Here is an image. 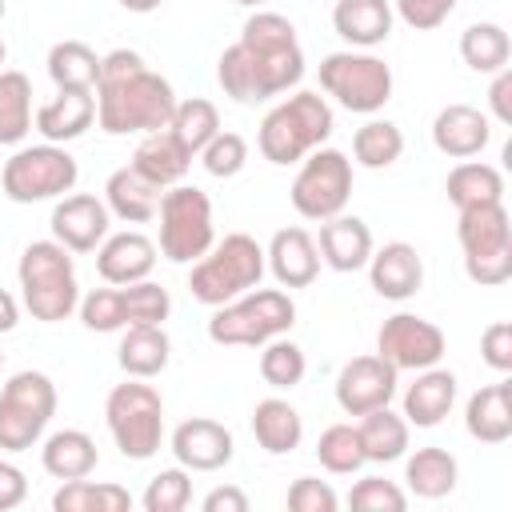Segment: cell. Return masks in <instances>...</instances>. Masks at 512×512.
<instances>
[{
  "mask_svg": "<svg viewBox=\"0 0 512 512\" xmlns=\"http://www.w3.org/2000/svg\"><path fill=\"white\" fill-rule=\"evenodd\" d=\"M32 116V80L16 68H0V144H20L32 132Z\"/></svg>",
  "mask_w": 512,
  "mask_h": 512,
  "instance_id": "37",
  "label": "cell"
},
{
  "mask_svg": "<svg viewBox=\"0 0 512 512\" xmlns=\"http://www.w3.org/2000/svg\"><path fill=\"white\" fill-rule=\"evenodd\" d=\"M252 436L268 456H288L304 440V420L288 400L268 396L252 408Z\"/></svg>",
  "mask_w": 512,
  "mask_h": 512,
  "instance_id": "32",
  "label": "cell"
},
{
  "mask_svg": "<svg viewBox=\"0 0 512 512\" xmlns=\"http://www.w3.org/2000/svg\"><path fill=\"white\" fill-rule=\"evenodd\" d=\"M320 264H328L332 272H360L372 256V228L360 216H328L320 220Z\"/></svg>",
  "mask_w": 512,
  "mask_h": 512,
  "instance_id": "24",
  "label": "cell"
},
{
  "mask_svg": "<svg viewBox=\"0 0 512 512\" xmlns=\"http://www.w3.org/2000/svg\"><path fill=\"white\" fill-rule=\"evenodd\" d=\"M396 368L384 356H352L340 372H336V404L344 416H364L372 408L392 404L396 396Z\"/></svg>",
  "mask_w": 512,
  "mask_h": 512,
  "instance_id": "16",
  "label": "cell"
},
{
  "mask_svg": "<svg viewBox=\"0 0 512 512\" xmlns=\"http://www.w3.org/2000/svg\"><path fill=\"white\" fill-rule=\"evenodd\" d=\"M216 80L236 104H264L292 92L304 80V48L296 40V24L280 12L256 8L244 20L240 40L220 52Z\"/></svg>",
  "mask_w": 512,
  "mask_h": 512,
  "instance_id": "1",
  "label": "cell"
},
{
  "mask_svg": "<svg viewBox=\"0 0 512 512\" xmlns=\"http://www.w3.org/2000/svg\"><path fill=\"white\" fill-rule=\"evenodd\" d=\"M8 60V44H4V36H0V64Z\"/></svg>",
  "mask_w": 512,
  "mask_h": 512,
  "instance_id": "56",
  "label": "cell"
},
{
  "mask_svg": "<svg viewBox=\"0 0 512 512\" xmlns=\"http://www.w3.org/2000/svg\"><path fill=\"white\" fill-rule=\"evenodd\" d=\"M364 268H368L372 292L384 300H412L424 284V260L408 240H392L384 248H372Z\"/></svg>",
  "mask_w": 512,
  "mask_h": 512,
  "instance_id": "20",
  "label": "cell"
},
{
  "mask_svg": "<svg viewBox=\"0 0 512 512\" xmlns=\"http://www.w3.org/2000/svg\"><path fill=\"white\" fill-rule=\"evenodd\" d=\"M52 240L64 244L68 252H96L108 236V224H112V212L100 196L92 192H72V196H60L56 208H52Z\"/></svg>",
  "mask_w": 512,
  "mask_h": 512,
  "instance_id": "17",
  "label": "cell"
},
{
  "mask_svg": "<svg viewBox=\"0 0 512 512\" xmlns=\"http://www.w3.org/2000/svg\"><path fill=\"white\" fill-rule=\"evenodd\" d=\"M456 404V376L440 364L432 368H420L416 380L404 388V420L416 424V428H436Z\"/></svg>",
  "mask_w": 512,
  "mask_h": 512,
  "instance_id": "25",
  "label": "cell"
},
{
  "mask_svg": "<svg viewBox=\"0 0 512 512\" xmlns=\"http://www.w3.org/2000/svg\"><path fill=\"white\" fill-rule=\"evenodd\" d=\"M444 192L456 204V212L480 208V204H500L504 200V176H500V168H492L484 160H460L448 172Z\"/></svg>",
  "mask_w": 512,
  "mask_h": 512,
  "instance_id": "35",
  "label": "cell"
},
{
  "mask_svg": "<svg viewBox=\"0 0 512 512\" xmlns=\"http://www.w3.org/2000/svg\"><path fill=\"white\" fill-rule=\"evenodd\" d=\"M460 480V464L448 448H416L408 460H404V484L412 496L420 500H440L456 488Z\"/></svg>",
  "mask_w": 512,
  "mask_h": 512,
  "instance_id": "34",
  "label": "cell"
},
{
  "mask_svg": "<svg viewBox=\"0 0 512 512\" xmlns=\"http://www.w3.org/2000/svg\"><path fill=\"white\" fill-rule=\"evenodd\" d=\"M20 300L40 324H60L80 308V284L72 252L56 240H32L16 264Z\"/></svg>",
  "mask_w": 512,
  "mask_h": 512,
  "instance_id": "4",
  "label": "cell"
},
{
  "mask_svg": "<svg viewBox=\"0 0 512 512\" xmlns=\"http://www.w3.org/2000/svg\"><path fill=\"white\" fill-rule=\"evenodd\" d=\"M152 268H156V244L136 228L112 232L96 248V272L104 284H136L148 280Z\"/></svg>",
  "mask_w": 512,
  "mask_h": 512,
  "instance_id": "21",
  "label": "cell"
},
{
  "mask_svg": "<svg viewBox=\"0 0 512 512\" xmlns=\"http://www.w3.org/2000/svg\"><path fill=\"white\" fill-rule=\"evenodd\" d=\"M164 0H120V8L124 12H136V16H148V12H156Z\"/></svg>",
  "mask_w": 512,
  "mask_h": 512,
  "instance_id": "54",
  "label": "cell"
},
{
  "mask_svg": "<svg viewBox=\"0 0 512 512\" xmlns=\"http://www.w3.org/2000/svg\"><path fill=\"white\" fill-rule=\"evenodd\" d=\"M332 104L320 96V92H292L284 96L276 108H268V116L260 120V132H256V148L268 164L276 168H288V164H300L312 148H320L328 136H332Z\"/></svg>",
  "mask_w": 512,
  "mask_h": 512,
  "instance_id": "3",
  "label": "cell"
},
{
  "mask_svg": "<svg viewBox=\"0 0 512 512\" xmlns=\"http://www.w3.org/2000/svg\"><path fill=\"white\" fill-rule=\"evenodd\" d=\"M52 508L56 512H128L132 492L120 484H96V480L80 476V480H60Z\"/></svg>",
  "mask_w": 512,
  "mask_h": 512,
  "instance_id": "38",
  "label": "cell"
},
{
  "mask_svg": "<svg viewBox=\"0 0 512 512\" xmlns=\"http://www.w3.org/2000/svg\"><path fill=\"white\" fill-rule=\"evenodd\" d=\"M144 180H152L156 188H172L188 176L192 168V152L168 132V128H156V132H144L132 160H128Z\"/></svg>",
  "mask_w": 512,
  "mask_h": 512,
  "instance_id": "27",
  "label": "cell"
},
{
  "mask_svg": "<svg viewBox=\"0 0 512 512\" xmlns=\"http://www.w3.org/2000/svg\"><path fill=\"white\" fill-rule=\"evenodd\" d=\"M480 356H484V364L492 368V372H512V324L508 320H496V324H488L484 328V336H480Z\"/></svg>",
  "mask_w": 512,
  "mask_h": 512,
  "instance_id": "49",
  "label": "cell"
},
{
  "mask_svg": "<svg viewBox=\"0 0 512 512\" xmlns=\"http://www.w3.org/2000/svg\"><path fill=\"white\" fill-rule=\"evenodd\" d=\"M56 416V384L44 372H16L0 388V452H28Z\"/></svg>",
  "mask_w": 512,
  "mask_h": 512,
  "instance_id": "11",
  "label": "cell"
},
{
  "mask_svg": "<svg viewBox=\"0 0 512 512\" xmlns=\"http://www.w3.org/2000/svg\"><path fill=\"white\" fill-rule=\"evenodd\" d=\"M456 240L464 252V272L480 288H496L512 280V216L500 204L464 208L456 224Z\"/></svg>",
  "mask_w": 512,
  "mask_h": 512,
  "instance_id": "7",
  "label": "cell"
},
{
  "mask_svg": "<svg viewBox=\"0 0 512 512\" xmlns=\"http://www.w3.org/2000/svg\"><path fill=\"white\" fill-rule=\"evenodd\" d=\"M80 180V164L64 144H32V148H16L4 160L0 172V188L12 204H40V200H60L64 192H72Z\"/></svg>",
  "mask_w": 512,
  "mask_h": 512,
  "instance_id": "10",
  "label": "cell"
},
{
  "mask_svg": "<svg viewBox=\"0 0 512 512\" xmlns=\"http://www.w3.org/2000/svg\"><path fill=\"white\" fill-rule=\"evenodd\" d=\"M0 368H4V352H0Z\"/></svg>",
  "mask_w": 512,
  "mask_h": 512,
  "instance_id": "58",
  "label": "cell"
},
{
  "mask_svg": "<svg viewBox=\"0 0 512 512\" xmlns=\"http://www.w3.org/2000/svg\"><path fill=\"white\" fill-rule=\"evenodd\" d=\"M96 120V96L84 88H56L52 100H44L32 116V128L48 140V144H68L76 136H84Z\"/></svg>",
  "mask_w": 512,
  "mask_h": 512,
  "instance_id": "23",
  "label": "cell"
},
{
  "mask_svg": "<svg viewBox=\"0 0 512 512\" xmlns=\"http://www.w3.org/2000/svg\"><path fill=\"white\" fill-rule=\"evenodd\" d=\"M296 324V300L284 288H252L228 304H216L208 320V340L224 348H260L288 336Z\"/></svg>",
  "mask_w": 512,
  "mask_h": 512,
  "instance_id": "5",
  "label": "cell"
},
{
  "mask_svg": "<svg viewBox=\"0 0 512 512\" xmlns=\"http://www.w3.org/2000/svg\"><path fill=\"white\" fill-rule=\"evenodd\" d=\"M288 508H292V512H336V508H340V496L332 492L328 480L300 476V480L288 488Z\"/></svg>",
  "mask_w": 512,
  "mask_h": 512,
  "instance_id": "48",
  "label": "cell"
},
{
  "mask_svg": "<svg viewBox=\"0 0 512 512\" xmlns=\"http://www.w3.org/2000/svg\"><path fill=\"white\" fill-rule=\"evenodd\" d=\"M48 76L56 88H96L100 76V56L84 44V40H60L48 48Z\"/></svg>",
  "mask_w": 512,
  "mask_h": 512,
  "instance_id": "39",
  "label": "cell"
},
{
  "mask_svg": "<svg viewBox=\"0 0 512 512\" xmlns=\"http://www.w3.org/2000/svg\"><path fill=\"white\" fill-rule=\"evenodd\" d=\"M260 348H264V352H260V376H264L268 388L288 392V388H296V384L304 380L308 360H304V348H300V344L276 336V340H268V344H260Z\"/></svg>",
  "mask_w": 512,
  "mask_h": 512,
  "instance_id": "43",
  "label": "cell"
},
{
  "mask_svg": "<svg viewBox=\"0 0 512 512\" xmlns=\"http://www.w3.org/2000/svg\"><path fill=\"white\" fill-rule=\"evenodd\" d=\"M160 256L172 264H196L212 244H216V224H212V200L196 184H172L160 192Z\"/></svg>",
  "mask_w": 512,
  "mask_h": 512,
  "instance_id": "9",
  "label": "cell"
},
{
  "mask_svg": "<svg viewBox=\"0 0 512 512\" xmlns=\"http://www.w3.org/2000/svg\"><path fill=\"white\" fill-rule=\"evenodd\" d=\"M392 0H336L332 4V28L352 48H376L392 36Z\"/></svg>",
  "mask_w": 512,
  "mask_h": 512,
  "instance_id": "26",
  "label": "cell"
},
{
  "mask_svg": "<svg viewBox=\"0 0 512 512\" xmlns=\"http://www.w3.org/2000/svg\"><path fill=\"white\" fill-rule=\"evenodd\" d=\"M264 264L280 288H308L320 276V248L304 228H280L264 248Z\"/></svg>",
  "mask_w": 512,
  "mask_h": 512,
  "instance_id": "22",
  "label": "cell"
},
{
  "mask_svg": "<svg viewBox=\"0 0 512 512\" xmlns=\"http://www.w3.org/2000/svg\"><path fill=\"white\" fill-rule=\"evenodd\" d=\"M460 60L480 72V76H492L500 68H508L512 60V40L504 32V24H492V20H480V24H468L460 32Z\"/></svg>",
  "mask_w": 512,
  "mask_h": 512,
  "instance_id": "36",
  "label": "cell"
},
{
  "mask_svg": "<svg viewBox=\"0 0 512 512\" xmlns=\"http://www.w3.org/2000/svg\"><path fill=\"white\" fill-rule=\"evenodd\" d=\"M232 452H236V440L220 420L192 416V420H180L172 432V456L188 472H216L232 460Z\"/></svg>",
  "mask_w": 512,
  "mask_h": 512,
  "instance_id": "18",
  "label": "cell"
},
{
  "mask_svg": "<svg viewBox=\"0 0 512 512\" xmlns=\"http://www.w3.org/2000/svg\"><path fill=\"white\" fill-rule=\"evenodd\" d=\"M316 460L332 476H352L364 468V448L356 436V424H328L316 440Z\"/></svg>",
  "mask_w": 512,
  "mask_h": 512,
  "instance_id": "42",
  "label": "cell"
},
{
  "mask_svg": "<svg viewBox=\"0 0 512 512\" xmlns=\"http://www.w3.org/2000/svg\"><path fill=\"white\" fill-rule=\"evenodd\" d=\"M104 424L124 460H152L164 444V400L152 384L128 376L108 392Z\"/></svg>",
  "mask_w": 512,
  "mask_h": 512,
  "instance_id": "8",
  "label": "cell"
},
{
  "mask_svg": "<svg viewBox=\"0 0 512 512\" xmlns=\"http://www.w3.org/2000/svg\"><path fill=\"white\" fill-rule=\"evenodd\" d=\"M204 512H248V496L236 484H220L200 500Z\"/></svg>",
  "mask_w": 512,
  "mask_h": 512,
  "instance_id": "52",
  "label": "cell"
},
{
  "mask_svg": "<svg viewBox=\"0 0 512 512\" xmlns=\"http://www.w3.org/2000/svg\"><path fill=\"white\" fill-rule=\"evenodd\" d=\"M140 504H144V512H184L192 504V476H188V468H180V464L176 468H160L148 480Z\"/></svg>",
  "mask_w": 512,
  "mask_h": 512,
  "instance_id": "44",
  "label": "cell"
},
{
  "mask_svg": "<svg viewBox=\"0 0 512 512\" xmlns=\"http://www.w3.org/2000/svg\"><path fill=\"white\" fill-rule=\"evenodd\" d=\"M456 4H460V0H392V12H396L408 28L432 32V28H440V24L456 12Z\"/></svg>",
  "mask_w": 512,
  "mask_h": 512,
  "instance_id": "47",
  "label": "cell"
},
{
  "mask_svg": "<svg viewBox=\"0 0 512 512\" xmlns=\"http://www.w3.org/2000/svg\"><path fill=\"white\" fill-rule=\"evenodd\" d=\"M488 108L500 124H512V68L492 72V88H488Z\"/></svg>",
  "mask_w": 512,
  "mask_h": 512,
  "instance_id": "51",
  "label": "cell"
},
{
  "mask_svg": "<svg viewBox=\"0 0 512 512\" xmlns=\"http://www.w3.org/2000/svg\"><path fill=\"white\" fill-rule=\"evenodd\" d=\"M16 324H20V304H16V296L8 288H0V336L12 332Z\"/></svg>",
  "mask_w": 512,
  "mask_h": 512,
  "instance_id": "53",
  "label": "cell"
},
{
  "mask_svg": "<svg viewBox=\"0 0 512 512\" xmlns=\"http://www.w3.org/2000/svg\"><path fill=\"white\" fill-rule=\"evenodd\" d=\"M116 360L136 380L160 376L168 368V360H172V340H168L164 324H132V328H124L120 348H116Z\"/></svg>",
  "mask_w": 512,
  "mask_h": 512,
  "instance_id": "30",
  "label": "cell"
},
{
  "mask_svg": "<svg viewBox=\"0 0 512 512\" xmlns=\"http://www.w3.org/2000/svg\"><path fill=\"white\" fill-rule=\"evenodd\" d=\"M464 428L480 444H504L512 436V380L484 384L464 404Z\"/></svg>",
  "mask_w": 512,
  "mask_h": 512,
  "instance_id": "28",
  "label": "cell"
},
{
  "mask_svg": "<svg viewBox=\"0 0 512 512\" xmlns=\"http://www.w3.org/2000/svg\"><path fill=\"white\" fill-rule=\"evenodd\" d=\"M320 88L356 116H376L392 100V68L368 48L328 52L320 60Z\"/></svg>",
  "mask_w": 512,
  "mask_h": 512,
  "instance_id": "12",
  "label": "cell"
},
{
  "mask_svg": "<svg viewBox=\"0 0 512 512\" xmlns=\"http://www.w3.org/2000/svg\"><path fill=\"white\" fill-rule=\"evenodd\" d=\"M348 196H352V160L340 148H324V144L300 160V172L288 188V200L304 220L340 216L348 208Z\"/></svg>",
  "mask_w": 512,
  "mask_h": 512,
  "instance_id": "14",
  "label": "cell"
},
{
  "mask_svg": "<svg viewBox=\"0 0 512 512\" xmlns=\"http://www.w3.org/2000/svg\"><path fill=\"white\" fill-rule=\"evenodd\" d=\"M168 312H172V296L152 280L92 288L88 296H80V320L88 332H124L132 324H164Z\"/></svg>",
  "mask_w": 512,
  "mask_h": 512,
  "instance_id": "13",
  "label": "cell"
},
{
  "mask_svg": "<svg viewBox=\"0 0 512 512\" xmlns=\"http://www.w3.org/2000/svg\"><path fill=\"white\" fill-rule=\"evenodd\" d=\"M168 132L196 156V152L220 132V112H216V104L204 100V96L176 100V112H172V120H168Z\"/></svg>",
  "mask_w": 512,
  "mask_h": 512,
  "instance_id": "41",
  "label": "cell"
},
{
  "mask_svg": "<svg viewBox=\"0 0 512 512\" xmlns=\"http://www.w3.org/2000/svg\"><path fill=\"white\" fill-rule=\"evenodd\" d=\"M160 192H164V188H156L152 180H144L132 164L116 168V172L104 180V204H108V212H112L116 220H124V224H148V220L156 216V208H160Z\"/></svg>",
  "mask_w": 512,
  "mask_h": 512,
  "instance_id": "29",
  "label": "cell"
},
{
  "mask_svg": "<svg viewBox=\"0 0 512 512\" xmlns=\"http://www.w3.org/2000/svg\"><path fill=\"white\" fill-rule=\"evenodd\" d=\"M400 152H404V132L392 120H368L352 136V156L360 168H372V172L392 168L400 160Z\"/></svg>",
  "mask_w": 512,
  "mask_h": 512,
  "instance_id": "40",
  "label": "cell"
},
{
  "mask_svg": "<svg viewBox=\"0 0 512 512\" xmlns=\"http://www.w3.org/2000/svg\"><path fill=\"white\" fill-rule=\"evenodd\" d=\"M348 508H356V512H404V508H408V492H404L396 480L364 476V480L352 484Z\"/></svg>",
  "mask_w": 512,
  "mask_h": 512,
  "instance_id": "46",
  "label": "cell"
},
{
  "mask_svg": "<svg viewBox=\"0 0 512 512\" xmlns=\"http://www.w3.org/2000/svg\"><path fill=\"white\" fill-rule=\"evenodd\" d=\"M264 272H268L264 248H260L248 232H228L224 240H216V244L192 264L188 292H192V300L216 308V304H228V300L252 292V288L264 280Z\"/></svg>",
  "mask_w": 512,
  "mask_h": 512,
  "instance_id": "6",
  "label": "cell"
},
{
  "mask_svg": "<svg viewBox=\"0 0 512 512\" xmlns=\"http://www.w3.org/2000/svg\"><path fill=\"white\" fill-rule=\"evenodd\" d=\"M236 4H244V8H264L268 0H236Z\"/></svg>",
  "mask_w": 512,
  "mask_h": 512,
  "instance_id": "55",
  "label": "cell"
},
{
  "mask_svg": "<svg viewBox=\"0 0 512 512\" xmlns=\"http://www.w3.org/2000/svg\"><path fill=\"white\" fill-rule=\"evenodd\" d=\"M24 496H28V476H24L16 464L0 460V512L20 508V504H24Z\"/></svg>",
  "mask_w": 512,
  "mask_h": 512,
  "instance_id": "50",
  "label": "cell"
},
{
  "mask_svg": "<svg viewBox=\"0 0 512 512\" xmlns=\"http://www.w3.org/2000/svg\"><path fill=\"white\" fill-rule=\"evenodd\" d=\"M0 20H4V0H0Z\"/></svg>",
  "mask_w": 512,
  "mask_h": 512,
  "instance_id": "57",
  "label": "cell"
},
{
  "mask_svg": "<svg viewBox=\"0 0 512 512\" xmlns=\"http://www.w3.org/2000/svg\"><path fill=\"white\" fill-rule=\"evenodd\" d=\"M96 124L108 136H132V132H156L168 128L176 112V92L172 84L144 64L140 52L116 48L100 56V76H96Z\"/></svg>",
  "mask_w": 512,
  "mask_h": 512,
  "instance_id": "2",
  "label": "cell"
},
{
  "mask_svg": "<svg viewBox=\"0 0 512 512\" xmlns=\"http://www.w3.org/2000/svg\"><path fill=\"white\" fill-rule=\"evenodd\" d=\"M408 420L400 412H392L388 404L384 408H372L360 416L356 424V436H360V448H364V464H392L408 452Z\"/></svg>",
  "mask_w": 512,
  "mask_h": 512,
  "instance_id": "33",
  "label": "cell"
},
{
  "mask_svg": "<svg viewBox=\"0 0 512 512\" xmlns=\"http://www.w3.org/2000/svg\"><path fill=\"white\" fill-rule=\"evenodd\" d=\"M444 352H448L444 332L432 320L416 316V312H396L376 332V356H384L396 372L432 368V364L444 360Z\"/></svg>",
  "mask_w": 512,
  "mask_h": 512,
  "instance_id": "15",
  "label": "cell"
},
{
  "mask_svg": "<svg viewBox=\"0 0 512 512\" xmlns=\"http://www.w3.org/2000/svg\"><path fill=\"white\" fill-rule=\"evenodd\" d=\"M196 156H200V164H204L208 176L228 180V176H236V172L248 164V140H244L240 132H224V128H220Z\"/></svg>",
  "mask_w": 512,
  "mask_h": 512,
  "instance_id": "45",
  "label": "cell"
},
{
  "mask_svg": "<svg viewBox=\"0 0 512 512\" xmlns=\"http://www.w3.org/2000/svg\"><path fill=\"white\" fill-rule=\"evenodd\" d=\"M96 440L84 432V428H60L44 440L40 448V464L52 480H80V476H92L96 472Z\"/></svg>",
  "mask_w": 512,
  "mask_h": 512,
  "instance_id": "31",
  "label": "cell"
},
{
  "mask_svg": "<svg viewBox=\"0 0 512 512\" xmlns=\"http://www.w3.org/2000/svg\"><path fill=\"white\" fill-rule=\"evenodd\" d=\"M488 140H492V120L472 104H444L432 120V144L448 160H472L488 148Z\"/></svg>",
  "mask_w": 512,
  "mask_h": 512,
  "instance_id": "19",
  "label": "cell"
}]
</instances>
